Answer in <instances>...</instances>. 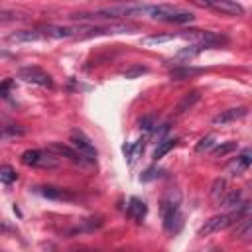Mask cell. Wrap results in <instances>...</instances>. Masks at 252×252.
<instances>
[{
	"label": "cell",
	"mask_w": 252,
	"mask_h": 252,
	"mask_svg": "<svg viewBox=\"0 0 252 252\" xmlns=\"http://www.w3.org/2000/svg\"><path fill=\"white\" fill-rule=\"evenodd\" d=\"M199 73H201V69H197V67H175L169 71V77L173 81H183V79H189V77L199 75Z\"/></svg>",
	"instance_id": "5bb4252c"
},
{
	"label": "cell",
	"mask_w": 252,
	"mask_h": 252,
	"mask_svg": "<svg viewBox=\"0 0 252 252\" xmlns=\"http://www.w3.org/2000/svg\"><path fill=\"white\" fill-rule=\"evenodd\" d=\"M16 177H18V173H16L14 167H10V165H2L0 167V181L4 185H10L12 181H16Z\"/></svg>",
	"instance_id": "ac0fdd59"
},
{
	"label": "cell",
	"mask_w": 252,
	"mask_h": 252,
	"mask_svg": "<svg viewBox=\"0 0 252 252\" xmlns=\"http://www.w3.org/2000/svg\"><path fill=\"white\" fill-rule=\"evenodd\" d=\"M199 98H201V93H199V91H191V93H187V94L181 98V102L177 104V114H183V112L191 110Z\"/></svg>",
	"instance_id": "7c38bea8"
},
{
	"label": "cell",
	"mask_w": 252,
	"mask_h": 252,
	"mask_svg": "<svg viewBox=\"0 0 252 252\" xmlns=\"http://www.w3.org/2000/svg\"><path fill=\"white\" fill-rule=\"evenodd\" d=\"M242 203V193L240 191H226V195H224V199H222V205L226 207V209H236L238 205Z\"/></svg>",
	"instance_id": "2e32d148"
},
{
	"label": "cell",
	"mask_w": 252,
	"mask_h": 252,
	"mask_svg": "<svg viewBox=\"0 0 252 252\" xmlns=\"http://www.w3.org/2000/svg\"><path fill=\"white\" fill-rule=\"evenodd\" d=\"M199 6L211 8L215 12H220L224 16H244V8L234 0H193Z\"/></svg>",
	"instance_id": "3957f363"
},
{
	"label": "cell",
	"mask_w": 252,
	"mask_h": 252,
	"mask_svg": "<svg viewBox=\"0 0 252 252\" xmlns=\"http://www.w3.org/2000/svg\"><path fill=\"white\" fill-rule=\"evenodd\" d=\"M20 79H24V81H28V83H33V85H41V87H53V81H51V77L45 73V71H41L39 67H24V69H20Z\"/></svg>",
	"instance_id": "5b68a950"
},
{
	"label": "cell",
	"mask_w": 252,
	"mask_h": 252,
	"mask_svg": "<svg viewBox=\"0 0 252 252\" xmlns=\"http://www.w3.org/2000/svg\"><path fill=\"white\" fill-rule=\"evenodd\" d=\"M41 154H43V152H39V150H26V152L22 154V161H24L26 165H39Z\"/></svg>",
	"instance_id": "e0dca14e"
},
{
	"label": "cell",
	"mask_w": 252,
	"mask_h": 252,
	"mask_svg": "<svg viewBox=\"0 0 252 252\" xmlns=\"http://www.w3.org/2000/svg\"><path fill=\"white\" fill-rule=\"evenodd\" d=\"M144 73H148V67L136 65V67H130V69H126V71H124V77H126V79H134V77H138V75H144Z\"/></svg>",
	"instance_id": "44dd1931"
},
{
	"label": "cell",
	"mask_w": 252,
	"mask_h": 252,
	"mask_svg": "<svg viewBox=\"0 0 252 252\" xmlns=\"http://www.w3.org/2000/svg\"><path fill=\"white\" fill-rule=\"evenodd\" d=\"M213 146H215V136H205V138H201V140L197 142L195 150H197V152H207V150H211Z\"/></svg>",
	"instance_id": "d6986e66"
},
{
	"label": "cell",
	"mask_w": 252,
	"mask_h": 252,
	"mask_svg": "<svg viewBox=\"0 0 252 252\" xmlns=\"http://www.w3.org/2000/svg\"><path fill=\"white\" fill-rule=\"evenodd\" d=\"M238 219H240V213H238V211L215 215V217H211L209 220H205V224L199 228V236H207V234H213V232H217V230H222V228L230 226L232 222H236Z\"/></svg>",
	"instance_id": "7a4b0ae2"
},
{
	"label": "cell",
	"mask_w": 252,
	"mask_h": 252,
	"mask_svg": "<svg viewBox=\"0 0 252 252\" xmlns=\"http://www.w3.org/2000/svg\"><path fill=\"white\" fill-rule=\"evenodd\" d=\"M49 150H51V152H55L57 156H67V158H69L71 161H75V163H81V161H83V156H81L77 150H71V148H67V146L53 144Z\"/></svg>",
	"instance_id": "4fadbf2b"
},
{
	"label": "cell",
	"mask_w": 252,
	"mask_h": 252,
	"mask_svg": "<svg viewBox=\"0 0 252 252\" xmlns=\"http://www.w3.org/2000/svg\"><path fill=\"white\" fill-rule=\"evenodd\" d=\"M150 18L159 20V22H171V24H187L193 22V14L187 10H181L177 6H169V4H158V6H150L148 12Z\"/></svg>",
	"instance_id": "6da1fadb"
},
{
	"label": "cell",
	"mask_w": 252,
	"mask_h": 252,
	"mask_svg": "<svg viewBox=\"0 0 252 252\" xmlns=\"http://www.w3.org/2000/svg\"><path fill=\"white\" fill-rule=\"evenodd\" d=\"M140 128H144V130H152V128H154V118H152V116L142 118V120H140Z\"/></svg>",
	"instance_id": "cb8c5ba5"
},
{
	"label": "cell",
	"mask_w": 252,
	"mask_h": 252,
	"mask_svg": "<svg viewBox=\"0 0 252 252\" xmlns=\"http://www.w3.org/2000/svg\"><path fill=\"white\" fill-rule=\"evenodd\" d=\"M250 161H252V152L250 150H246V152H242V156H238L236 158V161H232L230 163V173L232 175H240L248 165H250Z\"/></svg>",
	"instance_id": "9c48e42d"
},
{
	"label": "cell",
	"mask_w": 252,
	"mask_h": 252,
	"mask_svg": "<svg viewBox=\"0 0 252 252\" xmlns=\"http://www.w3.org/2000/svg\"><path fill=\"white\" fill-rule=\"evenodd\" d=\"M146 213H148V207H146V203H144L142 199L132 197V199L128 201V215H130L134 220L140 222V220L146 217Z\"/></svg>",
	"instance_id": "ba28073f"
},
{
	"label": "cell",
	"mask_w": 252,
	"mask_h": 252,
	"mask_svg": "<svg viewBox=\"0 0 252 252\" xmlns=\"http://www.w3.org/2000/svg\"><path fill=\"white\" fill-rule=\"evenodd\" d=\"M234 148H236V142H226V144H222V146H217L213 152H215V156H224V154L232 152Z\"/></svg>",
	"instance_id": "7402d4cb"
},
{
	"label": "cell",
	"mask_w": 252,
	"mask_h": 252,
	"mask_svg": "<svg viewBox=\"0 0 252 252\" xmlns=\"http://www.w3.org/2000/svg\"><path fill=\"white\" fill-rule=\"evenodd\" d=\"M234 236H238V238L252 236V213L238 219V224L234 226Z\"/></svg>",
	"instance_id": "30bf717a"
},
{
	"label": "cell",
	"mask_w": 252,
	"mask_h": 252,
	"mask_svg": "<svg viewBox=\"0 0 252 252\" xmlns=\"http://www.w3.org/2000/svg\"><path fill=\"white\" fill-rule=\"evenodd\" d=\"M41 195H43V197H47V199H57V201L73 199V193H69L67 189H61V187H53V185L41 187Z\"/></svg>",
	"instance_id": "8fae6325"
},
{
	"label": "cell",
	"mask_w": 252,
	"mask_h": 252,
	"mask_svg": "<svg viewBox=\"0 0 252 252\" xmlns=\"http://www.w3.org/2000/svg\"><path fill=\"white\" fill-rule=\"evenodd\" d=\"M246 108L244 106H238V108H228V110H222L220 114H217L215 118H213V124L215 126H224V124H228V122H234V120H238V118H242V116H246Z\"/></svg>",
	"instance_id": "8992f818"
},
{
	"label": "cell",
	"mask_w": 252,
	"mask_h": 252,
	"mask_svg": "<svg viewBox=\"0 0 252 252\" xmlns=\"http://www.w3.org/2000/svg\"><path fill=\"white\" fill-rule=\"evenodd\" d=\"M24 134V128L18 126V124H10V126H4L2 128V136L4 138H10V136H22Z\"/></svg>",
	"instance_id": "ffe728a7"
},
{
	"label": "cell",
	"mask_w": 252,
	"mask_h": 252,
	"mask_svg": "<svg viewBox=\"0 0 252 252\" xmlns=\"http://www.w3.org/2000/svg\"><path fill=\"white\" fill-rule=\"evenodd\" d=\"M156 177V167H148L146 173H142V181H150Z\"/></svg>",
	"instance_id": "d4e9b609"
},
{
	"label": "cell",
	"mask_w": 252,
	"mask_h": 252,
	"mask_svg": "<svg viewBox=\"0 0 252 252\" xmlns=\"http://www.w3.org/2000/svg\"><path fill=\"white\" fill-rule=\"evenodd\" d=\"M224 195H226V179L219 177V179H215L213 185H211V203H213L215 207L222 205Z\"/></svg>",
	"instance_id": "52a82bcc"
},
{
	"label": "cell",
	"mask_w": 252,
	"mask_h": 252,
	"mask_svg": "<svg viewBox=\"0 0 252 252\" xmlns=\"http://www.w3.org/2000/svg\"><path fill=\"white\" fill-rule=\"evenodd\" d=\"M71 144H73V148H75L85 159H89V161H94V159H96V148H94V144H93L81 130H73V132H71Z\"/></svg>",
	"instance_id": "277c9868"
},
{
	"label": "cell",
	"mask_w": 252,
	"mask_h": 252,
	"mask_svg": "<svg viewBox=\"0 0 252 252\" xmlns=\"http://www.w3.org/2000/svg\"><path fill=\"white\" fill-rule=\"evenodd\" d=\"M167 39H173V35H150V37L144 39V43L150 45V43H161V41H167Z\"/></svg>",
	"instance_id": "603a6c76"
},
{
	"label": "cell",
	"mask_w": 252,
	"mask_h": 252,
	"mask_svg": "<svg viewBox=\"0 0 252 252\" xmlns=\"http://www.w3.org/2000/svg\"><path fill=\"white\" fill-rule=\"evenodd\" d=\"M177 144V140L175 138H165V140H161V142H158V148H156V152H154V159L158 161V159H161L173 146Z\"/></svg>",
	"instance_id": "9a60e30c"
}]
</instances>
